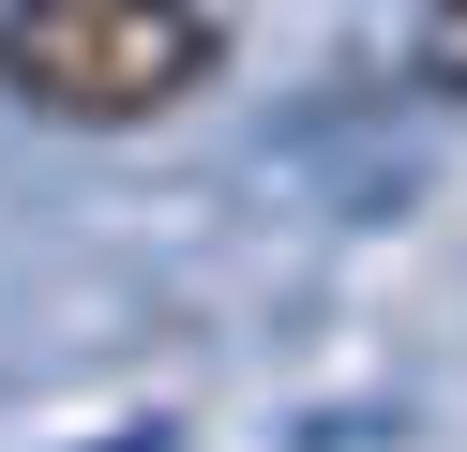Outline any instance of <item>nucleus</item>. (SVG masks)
<instances>
[{
  "label": "nucleus",
  "mask_w": 467,
  "mask_h": 452,
  "mask_svg": "<svg viewBox=\"0 0 467 452\" xmlns=\"http://www.w3.org/2000/svg\"><path fill=\"white\" fill-rule=\"evenodd\" d=\"M212 60H226L212 0H0V90L76 136H136L196 106Z\"/></svg>",
  "instance_id": "f257e3e1"
},
{
  "label": "nucleus",
  "mask_w": 467,
  "mask_h": 452,
  "mask_svg": "<svg viewBox=\"0 0 467 452\" xmlns=\"http://www.w3.org/2000/svg\"><path fill=\"white\" fill-rule=\"evenodd\" d=\"M407 76H422L437 106H467V0H422V16H407Z\"/></svg>",
  "instance_id": "f03ea898"
}]
</instances>
